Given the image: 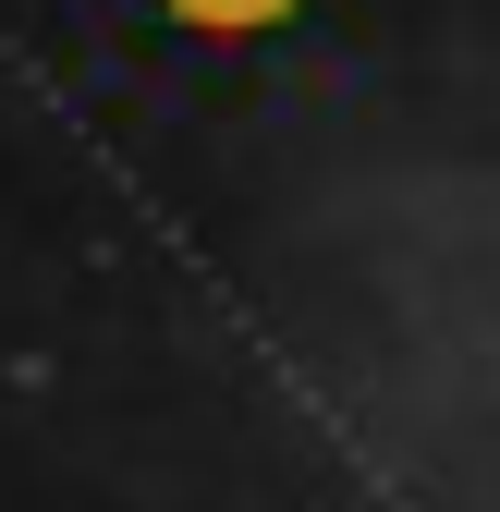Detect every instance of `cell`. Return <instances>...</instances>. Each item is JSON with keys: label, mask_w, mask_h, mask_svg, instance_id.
<instances>
[{"label": "cell", "mask_w": 500, "mask_h": 512, "mask_svg": "<svg viewBox=\"0 0 500 512\" xmlns=\"http://www.w3.org/2000/svg\"><path fill=\"white\" fill-rule=\"evenodd\" d=\"M159 13H171L183 37H208V49H244V37H281L305 0H159Z\"/></svg>", "instance_id": "1"}]
</instances>
